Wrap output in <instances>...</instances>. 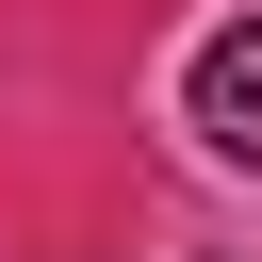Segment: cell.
<instances>
[{"label": "cell", "mask_w": 262, "mask_h": 262, "mask_svg": "<svg viewBox=\"0 0 262 262\" xmlns=\"http://www.w3.org/2000/svg\"><path fill=\"white\" fill-rule=\"evenodd\" d=\"M180 98H196V131H213L229 164H262V16H229V33L196 49V82H180Z\"/></svg>", "instance_id": "obj_1"}]
</instances>
